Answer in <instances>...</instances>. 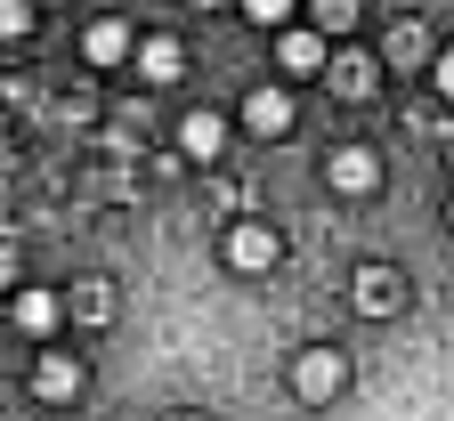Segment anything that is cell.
Wrapping results in <instances>:
<instances>
[{
  "label": "cell",
  "mask_w": 454,
  "mask_h": 421,
  "mask_svg": "<svg viewBox=\"0 0 454 421\" xmlns=\"http://www.w3.org/2000/svg\"><path fill=\"white\" fill-rule=\"evenodd\" d=\"M349 300H357V316H397V308H406V276L381 268V260H365L349 276Z\"/></svg>",
  "instance_id": "1"
},
{
  "label": "cell",
  "mask_w": 454,
  "mask_h": 421,
  "mask_svg": "<svg viewBox=\"0 0 454 421\" xmlns=\"http://www.w3.org/2000/svg\"><path fill=\"white\" fill-rule=\"evenodd\" d=\"M340 381H349V356H340V348H301V356H293V389H301L309 405L340 397Z\"/></svg>",
  "instance_id": "2"
},
{
  "label": "cell",
  "mask_w": 454,
  "mask_h": 421,
  "mask_svg": "<svg viewBox=\"0 0 454 421\" xmlns=\"http://www.w3.org/2000/svg\"><path fill=\"white\" fill-rule=\"evenodd\" d=\"M325 187L333 195H373L381 187V154L373 146H333L325 154Z\"/></svg>",
  "instance_id": "3"
},
{
  "label": "cell",
  "mask_w": 454,
  "mask_h": 421,
  "mask_svg": "<svg viewBox=\"0 0 454 421\" xmlns=\"http://www.w3.org/2000/svg\"><path fill=\"white\" fill-rule=\"evenodd\" d=\"M227 260H236L244 276H260V268L284 260V235H276L268 219H236V227H227Z\"/></svg>",
  "instance_id": "4"
},
{
  "label": "cell",
  "mask_w": 454,
  "mask_h": 421,
  "mask_svg": "<svg viewBox=\"0 0 454 421\" xmlns=\"http://www.w3.org/2000/svg\"><path fill=\"white\" fill-rule=\"evenodd\" d=\"M138 49V33H130V17H98L90 33H82V57L90 66H122V57Z\"/></svg>",
  "instance_id": "5"
},
{
  "label": "cell",
  "mask_w": 454,
  "mask_h": 421,
  "mask_svg": "<svg viewBox=\"0 0 454 421\" xmlns=\"http://www.w3.org/2000/svg\"><path fill=\"white\" fill-rule=\"evenodd\" d=\"M244 130L252 138H284V130H293V97H284V90H252L244 97Z\"/></svg>",
  "instance_id": "6"
},
{
  "label": "cell",
  "mask_w": 454,
  "mask_h": 421,
  "mask_svg": "<svg viewBox=\"0 0 454 421\" xmlns=\"http://www.w3.org/2000/svg\"><path fill=\"white\" fill-rule=\"evenodd\" d=\"M381 57H389V66H397V74H406V66H438V49H430V33H422L414 17H397V25H389V41H381Z\"/></svg>",
  "instance_id": "7"
},
{
  "label": "cell",
  "mask_w": 454,
  "mask_h": 421,
  "mask_svg": "<svg viewBox=\"0 0 454 421\" xmlns=\"http://www.w3.org/2000/svg\"><path fill=\"white\" fill-rule=\"evenodd\" d=\"M33 389L57 405V397H82V356H66V348H49L41 365H33Z\"/></svg>",
  "instance_id": "8"
},
{
  "label": "cell",
  "mask_w": 454,
  "mask_h": 421,
  "mask_svg": "<svg viewBox=\"0 0 454 421\" xmlns=\"http://www.w3.org/2000/svg\"><path fill=\"white\" fill-rule=\"evenodd\" d=\"M138 74H146V82H179V74H187V49L170 41V33L138 41Z\"/></svg>",
  "instance_id": "9"
},
{
  "label": "cell",
  "mask_w": 454,
  "mask_h": 421,
  "mask_svg": "<svg viewBox=\"0 0 454 421\" xmlns=\"http://www.w3.org/2000/svg\"><path fill=\"white\" fill-rule=\"evenodd\" d=\"M276 57H284V74H317L325 66V33L317 25H293V33L276 41Z\"/></svg>",
  "instance_id": "10"
},
{
  "label": "cell",
  "mask_w": 454,
  "mask_h": 421,
  "mask_svg": "<svg viewBox=\"0 0 454 421\" xmlns=\"http://www.w3.org/2000/svg\"><path fill=\"white\" fill-rule=\"evenodd\" d=\"M57 316H66V300H57V292H41V284H25L17 292V324L41 340V332H57Z\"/></svg>",
  "instance_id": "11"
},
{
  "label": "cell",
  "mask_w": 454,
  "mask_h": 421,
  "mask_svg": "<svg viewBox=\"0 0 454 421\" xmlns=\"http://www.w3.org/2000/svg\"><path fill=\"white\" fill-rule=\"evenodd\" d=\"M219 146H227V122H219V113H187V122H179V154L211 162Z\"/></svg>",
  "instance_id": "12"
},
{
  "label": "cell",
  "mask_w": 454,
  "mask_h": 421,
  "mask_svg": "<svg viewBox=\"0 0 454 421\" xmlns=\"http://www.w3.org/2000/svg\"><path fill=\"white\" fill-rule=\"evenodd\" d=\"M333 82H340V97H373V66H365V57H340Z\"/></svg>",
  "instance_id": "13"
},
{
  "label": "cell",
  "mask_w": 454,
  "mask_h": 421,
  "mask_svg": "<svg viewBox=\"0 0 454 421\" xmlns=\"http://www.w3.org/2000/svg\"><path fill=\"white\" fill-rule=\"evenodd\" d=\"M365 0H317V33H349Z\"/></svg>",
  "instance_id": "14"
},
{
  "label": "cell",
  "mask_w": 454,
  "mask_h": 421,
  "mask_svg": "<svg viewBox=\"0 0 454 421\" xmlns=\"http://www.w3.org/2000/svg\"><path fill=\"white\" fill-rule=\"evenodd\" d=\"M33 9H41V0H0V41H25L33 33Z\"/></svg>",
  "instance_id": "15"
},
{
  "label": "cell",
  "mask_w": 454,
  "mask_h": 421,
  "mask_svg": "<svg viewBox=\"0 0 454 421\" xmlns=\"http://www.w3.org/2000/svg\"><path fill=\"white\" fill-rule=\"evenodd\" d=\"M244 17L252 25H284V17H293V0H244Z\"/></svg>",
  "instance_id": "16"
},
{
  "label": "cell",
  "mask_w": 454,
  "mask_h": 421,
  "mask_svg": "<svg viewBox=\"0 0 454 421\" xmlns=\"http://www.w3.org/2000/svg\"><path fill=\"white\" fill-rule=\"evenodd\" d=\"M430 82H438V97L454 105V49H438V66H430Z\"/></svg>",
  "instance_id": "17"
},
{
  "label": "cell",
  "mask_w": 454,
  "mask_h": 421,
  "mask_svg": "<svg viewBox=\"0 0 454 421\" xmlns=\"http://www.w3.org/2000/svg\"><path fill=\"white\" fill-rule=\"evenodd\" d=\"M9 284H17V252H9V244H0V292H9Z\"/></svg>",
  "instance_id": "18"
},
{
  "label": "cell",
  "mask_w": 454,
  "mask_h": 421,
  "mask_svg": "<svg viewBox=\"0 0 454 421\" xmlns=\"http://www.w3.org/2000/svg\"><path fill=\"white\" fill-rule=\"evenodd\" d=\"M195 9H227V0H195Z\"/></svg>",
  "instance_id": "19"
},
{
  "label": "cell",
  "mask_w": 454,
  "mask_h": 421,
  "mask_svg": "<svg viewBox=\"0 0 454 421\" xmlns=\"http://www.w3.org/2000/svg\"><path fill=\"white\" fill-rule=\"evenodd\" d=\"M170 421H203V413H170Z\"/></svg>",
  "instance_id": "20"
},
{
  "label": "cell",
  "mask_w": 454,
  "mask_h": 421,
  "mask_svg": "<svg viewBox=\"0 0 454 421\" xmlns=\"http://www.w3.org/2000/svg\"><path fill=\"white\" fill-rule=\"evenodd\" d=\"M446 227H454V203H446Z\"/></svg>",
  "instance_id": "21"
},
{
  "label": "cell",
  "mask_w": 454,
  "mask_h": 421,
  "mask_svg": "<svg viewBox=\"0 0 454 421\" xmlns=\"http://www.w3.org/2000/svg\"><path fill=\"white\" fill-rule=\"evenodd\" d=\"M446 162H454V146H446Z\"/></svg>",
  "instance_id": "22"
},
{
  "label": "cell",
  "mask_w": 454,
  "mask_h": 421,
  "mask_svg": "<svg viewBox=\"0 0 454 421\" xmlns=\"http://www.w3.org/2000/svg\"><path fill=\"white\" fill-rule=\"evenodd\" d=\"M41 9H49V0H41Z\"/></svg>",
  "instance_id": "23"
}]
</instances>
